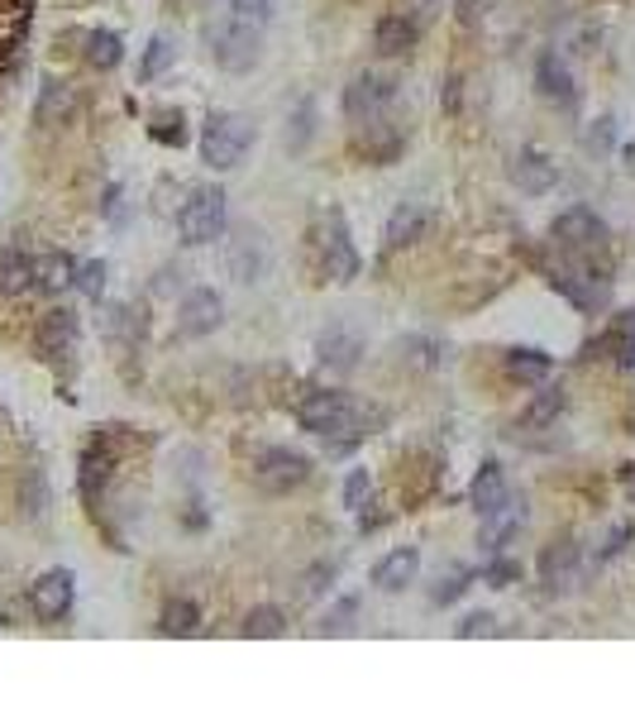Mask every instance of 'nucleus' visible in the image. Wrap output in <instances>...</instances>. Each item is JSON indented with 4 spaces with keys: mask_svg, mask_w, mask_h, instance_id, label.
<instances>
[{
    "mask_svg": "<svg viewBox=\"0 0 635 717\" xmlns=\"http://www.w3.org/2000/svg\"><path fill=\"white\" fill-rule=\"evenodd\" d=\"M368 498H373V478H368V469H354L350 478H344V507H350V512H364Z\"/></svg>",
    "mask_w": 635,
    "mask_h": 717,
    "instance_id": "nucleus-30",
    "label": "nucleus"
},
{
    "mask_svg": "<svg viewBox=\"0 0 635 717\" xmlns=\"http://www.w3.org/2000/svg\"><path fill=\"white\" fill-rule=\"evenodd\" d=\"M549 368H555V358H549L545 350H511L507 354V374L521 378V382H545Z\"/></svg>",
    "mask_w": 635,
    "mask_h": 717,
    "instance_id": "nucleus-24",
    "label": "nucleus"
},
{
    "mask_svg": "<svg viewBox=\"0 0 635 717\" xmlns=\"http://www.w3.org/2000/svg\"><path fill=\"white\" fill-rule=\"evenodd\" d=\"M296 422H302L310 436H326L330 454H344L364 436V406H358L350 392H310V398L296 406Z\"/></svg>",
    "mask_w": 635,
    "mask_h": 717,
    "instance_id": "nucleus-1",
    "label": "nucleus"
},
{
    "mask_svg": "<svg viewBox=\"0 0 635 717\" xmlns=\"http://www.w3.org/2000/svg\"><path fill=\"white\" fill-rule=\"evenodd\" d=\"M225 320V302L220 292H211V287H196V292L182 302L177 311V335H187V340H201V335H211L215 326Z\"/></svg>",
    "mask_w": 635,
    "mask_h": 717,
    "instance_id": "nucleus-11",
    "label": "nucleus"
},
{
    "mask_svg": "<svg viewBox=\"0 0 635 717\" xmlns=\"http://www.w3.org/2000/svg\"><path fill=\"white\" fill-rule=\"evenodd\" d=\"M511 177H517L521 191H531V197H545V191L559 183V167L549 163L541 149H521V159H517V167H511Z\"/></svg>",
    "mask_w": 635,
    "mask_h": 717,
    "instance_id": "nucleus-17",
    "label": "nucleus"
},
{
    "mask_svg": "<svg viewBox=\"0 0 635 717\" xmlns=\"http://www.w3.org/2000/svg\"><path fill=\"white\" fill-rule=\"evenodd\" d=\"M316 249H320V268H326V278L350 282L354 273H358V254H354V244H350V225H344L340 211H320Z\"/></svg>",
    "mask_w": 635,
    "mask_h": 717,
    "instance_id": "nucleus-6",
    "label": "nucleus"
},
{
    "mask_svg": "<svg viewBox=\"0 0 635 717\" xmlns=\"http://www.w3.org/2000/svg\"><path fill=\"white\" fill-rule=\"evenodd\" d=\"M555 244H559V254H569V259H579V263L597 259V254L607 249V225H602V215L588 211V206L564 211V215L555 221Z\"/></svg>",
    "mask_w": 635,
    "mask_h": 717,
    "instance_id": "nucleus-5",
    "label": "nucleus"
},
{
    "mask_svg": "<svg viewBox=\"0 0 635 717\" xmlns=\"http://www.w3.org/2000/svg\"><path fill=\"white\" fill-rule=\"evenodd\" d=\"M173 58H177V48H173V43H167V39H163V34H153V39H149V48H143V63H139V77H143V81H153V77H163V72H167V63H173Z\"/></svg>",
    "mask_w": 635,
    "mask_h": 717,
    "instance_id": "nucleus-27",
    "label": "nucleus"
},
{
    "mask_svg": "<svg viewBox=\"0 0 635 717\" xmlns=\"http://www.w3.org/2000/svg\"><path fill=\"white\" fill-rule=\"evenodd\" d=\"M463 589H469V569H454L449 579H440V583H435L430 603H440V607H445V603H454V598H463Z\"/></svg>",
    "mask_w": 635,
    "mask_h": 717,
    "instance_id": "nucleus-35",
    "label": "nucleus"
},
{
    "mask_svg": "<svg viewBox=\"0 0 635 717\" xmlns=\"http://www.w3.org/2000/svg\"><path fill=\"white\" fill-rule=\"evenodd\" d=\"M72 598H77V583H72L67 569H48L39 583H34L29 603H34V617L39 621H63L72 613Z\"/></svg>",
    "mask_w": 635,
    "mask_h": 717,
    "instance_id": "nucleus-10",
    "label": "nucleus"
},
{
    "mask_svg": "<svg viewBox=\"0 0 635 717\" xmlns=\"http://www.w3.org/2000/svg\"><path fill=\"white\" fill-rule=\"evenodd\" d=\"M225 268H230L234 282H258L268 273V239L254 225H239V230L225 239Z\"/></svg>",
    "mask_w": 635,
    "mask_h": 717,
    "instance_id": "nucleus-7",
    "label": "nucleus"
},
{
    "mask_svg": "<svg viewBox=\"0 0 635 717\" xmlns=\"http://www.w3.org/2000/svg\"><path fill=\"white\" fill-rule=\"evenodd\" d=\"M310 120H316V105H302V111H296V135H292V129H287V143H292V149H302V143L310 139Z\"/></svg>",
    "mask_w": 635,
    "mask_h": 717,
    "instance_id": "nucleus-39",
    "label": "nucleus"
},
{
    "mask_svg": "<svg viewBox=\"0 0 635 717\" xmlns=\"http://www.w3.org/2000/svg\"><path fill=\"white\" fill-rule=\"evenodd\" d=\"M541 579L555 593H569L579 583V541H555L541 555Z\"/></svg>",
    "mask_w": 635,
    "mask_h": 717,
    "instance_id": "nucleus-15",
    "label": "nucleus"
},
{
    "mask_svg": "<svg viewBox=\"0 0 635 717\" xmlns=\"http://www.w3.org/2000/svg\"><path fill=\"white\" fill-rule=\"evenodd\" d=\"M392 101H397V77H388V72H358L350 91H344L350 120H378Z\"/></svg>",
    "mask_w": 635,
    "mask_h": 717,
    "instance_id": "nucleus-9",
    "label": "nucleus"
},
{
    "mask_svg": "<svg viewBox=\"0 0 635 717\" xmlns=\"http://www.w3.org/2000/svg\"><path fill=\"white\" fill-rule=\"evenodd\" d=\"M72 111V91L63 87V81H48V91H43V105H39V120L43 125H53L58 115H67Z\"/></svg>",
    "mask_w": 635,
    "mask_h": 717,
    "instance_id": "nucleus-32",
    "label": "nucleus"
},
{
    "mask_svg": "<svg viewBox=\"0 0 635 717\" xmlns=\"http://www.w3.org/2000/svg\"><path fill=\"white\" fill-rule=\"evenodd\" d=\"M493 627H497V617H493V613H473V617H463V621H459V637H463V641H473V637H487Z\"/></svg>",
    "mask_w": 635,
    "mask_h": 717,
    "instance_id": "nucleus-38",
    "label": "nucleus"
},
{
    "mask_svg": "<svg viewBox=\"0 0 635 717\" xmlns=\"http://www.w3.org/2000/svg\"><path fill=\"white\" fill-rule=\"evenodd\" d=\"M287 631V617H282V607H254V613L244 617V637L249 641H268V637H282Z\"/></svg>",
    "mask_w": 635,
    "mask_h": 717,
    "instance_id": "nucleus-26",
    "label": "nucleus"
},
{
    "mask_svg": "<svg viewBox=\"0 0 635 717\" xmlns=\"http://www.w3.org/2000/svg\"><path fill=\"white\" fill-rule=\"evenodd\" d=\"M196 627H201V607L191 603V598H173V603L163 607V621H158L163 637H191Z\"/></svg>",
    "mask_w": 635,
    "mask_h": 717,
    "instance_id": "nucleus-23",
    "label": "nucleus"
},
{
    "mask_svg": "<svg viewBox=\"0 0 635 717\" xmlns=\"http://www.w3.org/2000/svg\"><path fill=\"white\" fill-rule=\"evenodd\" d=\"M29 282H34V259H24V254L0 259V292H24Z\"/></svg>",
    "mask_w": 635,
    "mask_h": 717,
    "instance_id": "nucleus-28",
    "label": "nucleus"
},
{
    "mask_svg": "<svg viewBox=\"0 0 635 717\" xmlns=\"http://www.w3.org/2000/svg\"><path fill=\"white\" fill-rule=\"evenodd\" d=\"M249 478L263 488V493H292L310 478V460L302 450H287V445H272V450H258L254 464H249Z\"/></svg>",
    "mask_w": 635,
    "mask_h": 717,
    "instance_id": "nucleus-4",
    "label": "nucleus"
},
{
    "mask_svg": "<svg viewBox=\"0 0 635 717\" xmlns=\"http://www.w3.org/2000/svg\"><path fill=\"white\" fill-rule=\"evenodd\" d=\"M426 225H430V211L426 206H397V211H392V221H388V235H382V249H388V254H397V249L416 244V239L426 235Z\"/></svg>",
    "mask_w": 635,
    "mask_h": 717,
    "instance_id": "nucleus-18",
    "label": "nucleus"
},
{
    "mask_svg": "<svg viewBox=\"0 0 635 717\" xmlns=\"http://www.w3.org/2000/svg\"><path fill=\"white\" fill-rule=\"evenodd\" d=\"M593 354H612L621 368H635V311H621L602 340L593 344Z\"/></svg>",
    "mask_w": 635,
    "mask_h": 717,
    "instance_id": "nucleus-20",
    "label": "nucleus"
},
{
    "mask_svg": "<svg viewBox=\"0 0 635 717\" xmlns=\"http://www.w3.org/2000/svg\"><path fill=\"white\" fill-rule=\"evenodd\" d=\"M153 139L167 143V149H173V143L182 149V143H187V120L182 115H158V120H153Z\"/></svg>",
    "mask_w": 635,
    "mask_h": 717,
    "instance_id": "nucleus-34",
    "label": "nucleus"
},
{
    "mask_svg": "<svg viewBox=\"0 0 635 717\" xmlns=\"http://www.w3.org/2000/svg\"><path fill=\"white\" fill-rule=\"evenodd\" d=\"M535 87H541V96L549 105H559V111H573L579 105V87H573V72L559 63L555 53L541 58V67H535Z\"/></svg>",
    "mask_w": 635,
    "mask_h": 717,
    "instance_id": "nucleus-13",
    "label": "nucleus"
},
{
    "mask_svg": "<svg viewBox=\"0 0 635 717\" xmlns=\"http://www.w3.org/2000/svg\"><path fill=\"white\" fill-rule=\"evenodd\" d=\"M416 34H421V24H416V20H406V15H382L378 29H373V43H378V53L402 58V53H411V48H416Z\"/></svg>",
    "mask_w": 635,
    "mask_h": 717,
    "instance_id": "nucleus-22",
    "label": "nucleus"
},
{
    "mask_svg": "<svg viewBox=\"0 0 635 717\" xmlns=\"http://www.w3.org/2000/svg\"><path fill=\"white\" fill-rule=\"evenodd\" d=\"M521 526H525V502H511L507 498L497 512H487V517H483V536H478V541H483L487 550H501L511 536L521 531Z\"/></svg>",
    "mask_w": 635,
    "mask_h": 717,
    "instance_id": "nucleus-19",
    "label": "nucleus"
},
{
    "mask_svg": "<svg viewBox=\"0 0 635 717\" xmlns=\"http://www.w3.org/2000/svg\"><path fill=\"white\" fill-rule=\"evenodd\" d=\"M631 536H635V526H617V531L607 536V545H602V555H597V559H602V565H607V559H617L621 550L631 545Z\"/></svg>",
    "mask_w": 635,
    "mask_h": 717,
    "instance_id": "nucleus-40",
    "label": "nucleus"
},
{
    "mask_svg": "<svg viewBox=\"0 0 635 717\" xmlns=\"http://www.w3.org/2000/svg\"><path fill=\"white\" fill-rule=\"evenodd\" d=\"M258 34L263 29H249V24H220V29L211 34V58H215V67H225V72H249L258 63Z\"/></svg>",
    "mask_w": 635,
    "mask_h": 717,
    "instance_id": "nucleus-8",
    "label": "nucleus"
},
{
    "mask_svg": "<svg viewBox=\"0 0 635 717\" xmlns=\"http://www.w3.org/2000/svg\"><path fill=\"white\" fill-rule=\"evenodd\" d=\"M177 235H182V244H191V249L215 244V239L225 235V191L220 187L191 191L182 201V211H177Z\"/></svg>",
    "mask_w": 635,
    "mask_h": 717,
    "instance_id": "nucleus-3",
    "label": "nucleus"
},
{
    "mask_svg": "<svg viewBox=\"0 0 635 717\" xmlns=\"http://www.w3.org/2000/svg\"><path fill=\"white\" fill-rule=\"evenodd\" d=\"M354 617H358V598H340L326 613V621H320V637H344L354 627Z\"/></svg>",
    "mask_w": 635,
    "mask_h": 717,
    "instance_id": "nucleus-29",
    "label": "nucleus"
},
{
    "mask_svg": "<svg viewBox=\"0 0 635 717\" xmlns=\"http://www.w3.org/2000/svg\"><path fill=\"white\" fill-rule=\"evenodd\" d=\"M416 574H421V550L402 545V550H392L388 559H378L373 565V583L382 593H402L406 583H416Z\"/></svg>",
    "mask_w": 635,
    "mask_h": 717,
    "instance_id": "nucleus-14",
    "label": "nucleus"
},
{
    "mask_svg": "<svg viewBox=\"0 0 635 717\" xmlns=\"http://www.w3.org/2000/svg\"><path fill=\"white\" fill-rule=\"evenodd\" d=\"M559 406H564V392L559 388H545L541 398H535V406L525 412V426H549L559 416Z\"/></svg>",
    "mask_w": 635,
    "mask_h": 717,
    "instance_id": "nucleus-31",
    "label": "nucleus"
},
{
    "mask_svg": "<svg viewBox=\"0 0 635 717\" xmlns=\"http://www.w3.org/2000/svg\"><path fill=\"white\" fill-rule=\"evenodd\" d=\"M77 287L91 297V302H101V292H105V263H81V268H77Z\"/></svg>",
    "mask_w": 635,
    "mask_h": 717,
    "instance_id": "nucleus-36",
    "label": "nucleus"
},
{
    "mask_svg": "<svg viewBox=\"0 0 635 717\" xmlns=\"http://www.w3.org/2000/svg\"><path fill=\"white\" fill-rule=\"evenodd\" d=\"M119 58H125V43H119V34H115V29H96V34H87V63H91V67L111 72V67H119Z\"/></svg>",
    "mask_w": 635,
    "mask_h": 717,
    "instance_id": "nucleus-25",
    "label": "nucleus"
},
{
    "mask_svg": "<svg viewBox=\"0 0 635 717\" xmlns=\"http://www.w3.org/2000/svg\"><path fill=\"white\" fill-rule=\"evenodd\" d=\"M612 135H617L612 120H597V129H588V139H583V143H588L593 153H597V149H612Z\"/></svg>",
    "mask_w": 635,
    "mask_h": 717,
    "instance_id": "nucleus-41",
    "label": "nucleus"
},
{
    "mask_svg": "<svg viewBox=\"0 0 635 717\" xmlns=\"http://www.w3.org/2000/svg\"><path fill=\"white\" fill-rule=\"evenodd\" d=\"M507 498H511V493H507V474H501V464H497V460H487L483 469L473 474V488H469L473 512H478V517H487V512H497Z\"/></svg>",
    "mask_w": 635,
    "mask_h": 717,
    "instance_id": "nucleus-16",
    "label": "nucleus"
},
{
    "mask_svg": "<svg viewBox=\"0 0 635 717\" xmlns=\"http://www.w3.org/2000/svg\"><path fill=\"white\" fill-rule=\"evenodd\" d=\"M316 354L326 368H334V374H350L358 364V354H364V344H358V335H350V330H326L316 340Z\"/></svg>",
    "mask_w": 635,
    "mask_h": 717,
    "instance_id": "nucleus-21",
    "label": "nucleus"
},
{
    "mask_svg": "<svg viewBox=\"0 0 635 717\" xmlns=\"http://www.w3.org/2000/svg\"><path fill=\"white\" fill-rule=\"evenodd\" d=\"M234 20L249 24V29H263V24L272 20V0H230Z\"/></svg>",
    "mask_w": 635,
    "mask_h": 717,
    "instance_id": "nucleus-33",
    "label": "nucleus"
},
{
    "mask_svg": "<svg viewBox=\"0 0 635 717\" xmlns=\"http://www.w3.org/2000/svg\"><path fill=\"white\" fill-rule=\"evenodd\" d=\"M39 350L43 358H53V364H63V358L77 354V316H72L67 306H53L43 316L39 326Z\"/></svg>",
    "mask_w": 635,
    "mask_h": 717,
    "instance_id": "nucleus-12",
    "label": "nucleus"
},
{
    "mask_svg": "<svg viewBox=\"0 0 635 717\" xmlns=\"http://www.w3.org/2000/svg\"><path fill=\"white\" fill-rule=\"evenodd\" d=\"M483 579L493 583V589H507L511 579H521V565H517V559H493V565L483 569Z\"/></svg>",
    "mask_w": 635,
    "mask_h": 717,
    "instance_id": "nucleus-37",
    "label": "nucleus"
},
{
    "mask_svg": "<svg viewBox=\"0 0 635 717\" xmlns=\"http://www.w3.org/2000/svg\"><path fill=\"white\" fill-rule=\"evenodd\" d=\"M254 143V125L234 111H215L206 125H201V163L215 167V173H230V167L244 159V149Z\"/></svg>",
    "mask_w": 635,
    "mask_h": 717,
    "instance_id": "nucleus-2",
    "label": "nucleus"
}]
</instances>
